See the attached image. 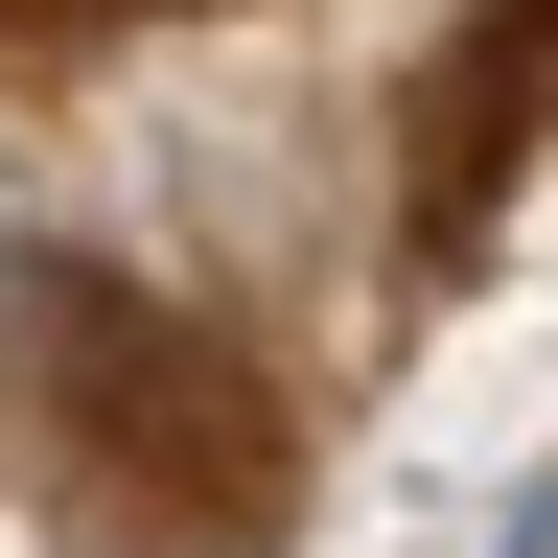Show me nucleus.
<instances>
[{
    "label": "nucleus",
    "mask_w": 558,
    "mask_h": 558,
    "mask_svg": "<svg viewBox=\"0 0 558 558\" xmlns=\"http://www.w3.org/2000/svg\"><path fill=\"white\" fill-rule=\"evenodd\" d=\"M0 418L70 558H279L303 535V418H279L256 326L140 256H0Z\"/></svg>",
    "instance_id": "f257e3e1"
},
{
    "label": "nucleus",
    "mask_w": 558,
    "mask_h": 558,
    "mask_svg": "<svg viewBox=\"0 0 558 558\" xmlns=\"http://www.w3.org/2000/svg\"><path fill=\"white\" fill-rule=\"evenodd\" d=\"M535 140H558V0H465L396 94V256L465 279V233L535 186Z\"/></svg>",
    "instance_id": "f03ea898"
},
{
    "label": "nucleus",
    "mask_w": 558,
    "mask_h": 558,
    "mask_svg": "<svg viewBox=\"0 0 558 558\" xmlns=\"http://www.w3.org/2000/svg\"><path fill=\"white\" fill-rule=\"evenodd\" d=\"M488 558H558V465H535V488H512V512H488Z\"/></svg>",
    "instance_id": "7ed1b4c3"
}]
</instances>
